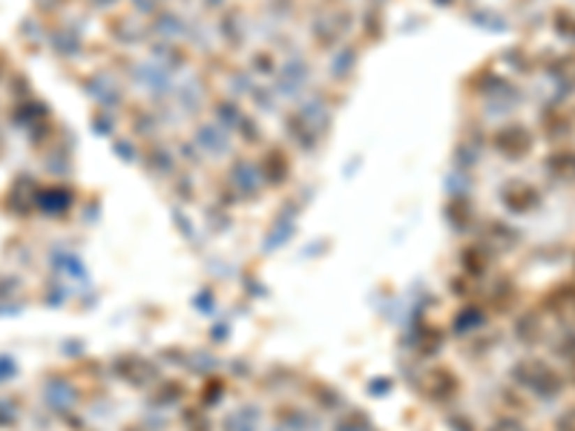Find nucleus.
<instances>
[{
  "mask_svg": "<svg viewBox=\"0 0 575 431\" xmlns=\"http://www.w3.org/2000/svg\"><path fill=\"white\" fill-rule=\"evenodd\" d=\"M382 0H75L58 32L118 150L184 204L288 199L320 167Z\"/></svg>",
  "mask_w": 575,
  "mask_h": 431,
  "instance_id": "1",
  "label": "nucleus"
},
{
  "mask_svg": "<svg viewBox=\"0 0 575 431\" xmlns=\"http://www.w3.org/2000/svg\"><path fill=\"white\" fill-rule=\"evenodd\" d=\"M558 431H575V409H572V411H567V414L561 417Z\"/></svg>",
  "mask_w": 575,
  "mask_h": 431,
  "instance_id": "2",
  "label": "nucleus"
}]
</instances>
